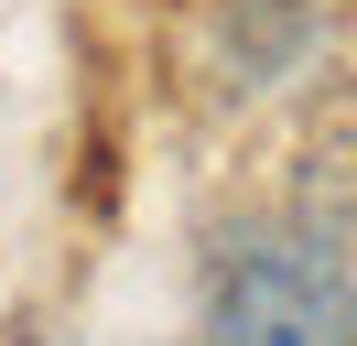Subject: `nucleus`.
<instances>
[{"instance_id":"obj_1","label":"nucleus","mask_w":357,"mask_h":346,"mask_svg":"<svg viewBox=\"0 0 357 346\" xmlns=\"http://www.w3.org/2000/svg\"><path fill=\"white\" fill-rule=\"evenodd\" d=\"M206 346H357V249L325 216H238L206 249Z\"/></svg>"},{"instance_id":"obj_2","label":"nucleus","mask_w":357,"mask_h":346,"mask_svg":"<svg viewBox=\"0 0 357 346\" xmlns=\"http://www.w3.org/2000/svg\"><path fill=\"white\" fill-rule=\"evenodd\" d=\"M325 54V0H217L206 11V76L227 98H271Z\"/></svg>"}]
</instances>
